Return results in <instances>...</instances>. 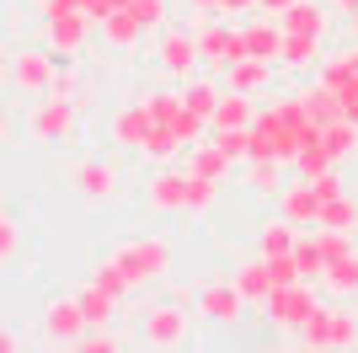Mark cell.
Wrapping results in <instances>:
<instances>
[{"label": "cell", "instance_id": "cell-1", "mask_svg": "<svg viewBox=\"0 0 358 353\" xmlns=\"http://www.w3.org/2000/svg\"><path fill=\"white\" fill-rule=\"evenodd\" d=\"M321 129L305 102L294 97H273L268 107H257V123H252V139H246V161H294V150Z\"/></svg>", "mask_w": 358, "mask_h": 353}, {"label": "cell", "instance_id": "cell-2", "mask_svg": "<svg viewBox=\"0 0 358 353\" xmlns=\"http://www.w3.org/2000/svg\"><path fill=\"white\" fill-rule=\"evenodd\" d=\"M91 32H96V22L86 11H75L70 0H43V43L59 59H80L86 43H91Z\"/></svg>", "mask_w": 358, "mask_h": 353}, {"label": "cell", "instance_id": "cell-3", "mask_svg": "<svg viewBox=\"0 0 358 353\" xmlns=\"http://www.w3.org/2000/svg\"><path fill=\"white\" fill-rule=\"evenodd\" d=\"M113 263L129 273L134 289L161 284L166 273H171V241H166V235H134V241H123V247L113 251Z\"/></svg>", "mask_w": 358, "mask_h": 353}, {"label": "cell", "instance_id": "cell-4", "mask_svg": "<svg viewBox=\"0 0 358 353\" xmlns=\"http://www.w3.org/2000/svg\"><path fill=\"white\" fill-rule=\"evenodd\" d=\"M198 22V59L209 64V70H230L236 59H246V32H241V22H214V11H193Z\"/></svg>", "mask_w": 358, "mask_h": 353}, {"label": "cell", "instance_id": "cell-5", "mask_svg": "<svg viewBox=\"0 0 358 353\" xmlns=\"http://www.w3.org/2000/svg\"><path fill=\"white\" fill-rule=\"evenodd\" d=\"M193 338V316L182 300H155V305L139 310V342L150 348H182V342Z\"/></svg>", "mask_w": 358, "mask_h": 353}, {"label": "cell", "instance_id": "cell-6", "mask_svg": "<svg viewBox=\"0 0 358 353\" xmlns=\"http://www.w3.org/2000/svg\"><path fill=\"white\" fill-rule=\"evenodd\" d=\"M262 310H268V321L278 326V332H299V326L310 321V310H321V284H310V279L278 284V289L262 300Z\"/></svg>", "mask_w": 358, "mask_h": 353}, {"label": "cell", "instance_id": "cell-7", "mask_svg": "<svg viewBox=\"0 0 358 353\" xmlns=\"http://www.w3.org/2000/svg\"><path fill=\"white\" fill-rule=\"evenodd\" d=\"M75 123H80V107L70 102V97H32V113H27V134L38 139V145H64L75 134Z\"/></svg>", "mask_w": 358, "mask_h": 353}, {"label": "cell", "instance_id": "cell-8", "mask_svg": "<svg viewBox=\"0 0 358 353\" xmlns=\"http://www.w3.org/2000/svg\"><path fill=\"white\" fill-rule=\"evenodd\" d=\"M54 70H59V54H54L48 43L43 48H16L6 86L22 91V97H48V91H54Z\"/></svg>", "mask_w": 358, "mask_h": 353}, {"label": "cell", "instance_id": "cell-9", "mask_svg": "<svg viewBox=\"0 0 358 353\" xmlns=\"http://www.w3.org/2000/svg\"><path fill=\"white\" fill-rule=\"evenodd\" d=\"M155 64H161L171 81H187V75H198V32L193 27H166L161 32V48H155Z\"/></svg>", "mask_w": 358, "mask_h": 353}, {"label": "cell", "instance_id": "cell-10", "mask_svg": "<svg viewBox=\"0 0 358 353\" xmlns=\"http://www.w3.org/2000/svg\"><path fill=\"white\" fill-rule=\"evenodd\" d=\"M70 193H75V198H86V204H107V198L118 193V166L102 161V155L75 161L70 166Z\"/></svg>", "mask_w": 358, "mask_h": 353}, {"label": "cell", "instance_id": "cell-11", "mask_svg": "<svg viewBox=\"0 0 358 353\" xmlns=\"http://www.w3.org/2000/svg\"><path fill=\"white\" fill-rule=\"evenodd\" d=\"M198 316L214 326H236L246 316V294L236 289V279H209L198 289Z\"/></svg>", "mask_w": 358, "mask_h": 353}, {"label": "cell", "instance_id": "cell-12", "mask_svg": "<svg viewBox=\"0 0 358 353\" xmlns=\"http://www.w3.org/2000/svg\"><path fill=\"white\" fill-rule=\"evenodd\" d=\"M187 182H193V172H187V166H171V161H166L161 172L145 182L150 209H161V214H187Z\"/></svg>", "mask_w": 358, "mask_h": 353}, {"label": "cell", "instance_id": "cell-13", "mask_svg": "<svg viewBox=\"0 0 358 353\" xmlns=\"http://www.w3.org/2000/svg\"><path fill=\"white\" fill-rule=\"evenodd\" d=\"M80 332H86V316H80V305H75V294H70V300H48V305H43V338L48 342L75 348Z\"/></svg>", "mask_w": 358, "mask_h": 353}, {"label": "cell", "instance_id": "cell-14", "mask_svg": "<svg viewBox=\"0 0 358 353\" xmlns=\"http://www.w3.org/2000/svg\"><path fill=\"white\" fill-rule=\"evenodd\" d=\"M278 214H284L289 225H299V230H310V225H315V214H321V198H315L310 176H299V182L278 188Z\"/></svg>", "mask_w": 358, "mask_h": 353}, {"label": "cell", "instance_id": "cell-15", "mask_svg": "<svg viewBox=\"0 0 358 353\" xmlns=\"http://www.w3.org/2000/svg\"><path fill=\"white\" fill-rule=\"evenodd\" d=\"M252 123H257V97L224 86L220 102H214V113H209V129H252Z\"/></svg>", "mask_w": 358, "mask_h": 353}, {"label": "cell", "instance_id": "cell-16", "mask_svg": "<svg viewBox=\"0 0 358 353\" xmlns=\"http://www.w3.org/2000/svg\"><path fill=\"white\" fill-rule=\"evenodd\" d=\"M96 32H102V43H107V48L129 54V48H134L139 38H145V22H139V16L129 11V6H113V11H107L102 22H96Z\"/></svg>", "mask_w": 358, "mask_h": 353}, {"label": "cell", "instance_id": "cell-17", "mask_svg": "<svg viewBox=\"0 0 358 353\" xmlns=\"http://www.w3.org/2000/svg\"><path fill=\"white\" fill-rule=\"evenodd\" d=\"M273 64H278V70H294V75L315 70V64H321V38H310V32H284Z\"/></svg>", "mask_w": 358, "mask_h": 353}, {"label": "cell", "instance_id": "cell-18", "mask_svg": "<svg viewBox=\"0 0 358 353\" xmlns=\"http://www.w3.org/2000/svg\"><path fill=\"white\" fill-rule=\"evenodd\" d=\"M241 32H246V54H252V59H278V43H284L278 16L252 11V22H241Z\"/></svg>", "mask_w": 358, "mask_h": 353}, {"label": "cell", "instance_id": "cell-19", "mask_svg": "<svg viewBox=\"0 0 358 353\" xmlns=\"http://www.w3.org/2000/svg\"><path fill=\"white\" fill-rule=\"evenodd\" d=\"M278 27H284V32H310V38H327L331 16H327V6H315V0H294L289 11H278Z\"/></svg>", "mask_w": 358, "mask_h": 353}, {"label": "cell", "instance_id": "cell-20", "mask_svg": "<svg viewBox=\"0 0 358 353\" xmlns=\"http://www.w3.org/2000/svg\"><path fill=\"white\" fill-rule=\"evenodd\" d=\"M230 155H224L214 139H198V145H187V172H198V176H209V182H224L230 176Z\"/></svg>", "mask_w": 358, "mask_h": 353}, {"label": "cell", "instance_id": "cell-21", "mask_svg": "<svg viewBox=\"0 0 358 353\" xmlns=\"http://www.w3.org/2000/svg\"><path fill=\"white\" fill-rule=\"evenodd\" d=\"M273 81V59H236L230 70H224V86H236V91H246V97H257V91Z\"/></svg>", "mask_w": 358, "mask_h": 353}, {"label": "cell", "instance_id": "cell-22", "mask_svg": "<svg viewBox=\"0 0 358 353\" xmlns=\"http://www.w3.org/2000/svg\"><path fill=\"white\" fill-rule=\"evenodd\" d=\"M321 289L337 294V300H358V251H348V257L321 268Z\"/></svg>", "mask_w": 358, "mask_h": 353}, {"label": "cell", "instance_id": "cell-23", "mask_svg": "<svg viewBox=\"0 0 358 353\" xmlns=\"http://www.w3.org/2000/svg\"><path fill=\"white\" fill-rule=\"evenodd\" d=\"M230 279H236V289L246 294V305H262V300L273 294V273H268V257H252V263H241L236 273H230Z\"/></svg>", "mask_w": 358, "mask_h": 353}, {"label": "cell", "instance_id": "cell-24", "mask_svg": "<svg viewBox=\"0 0 358 353\" xmlns=\"http://www.w3.org/2000/svg\"><path fill=\"white\" fill-rule=\"evenodd\" d=\"M182 150H187V145H182V134L171 129V123H150L145 139H139V155H150V161H161V166L177 161Z\"/></svg>", "mask_w": 358, "mask_h": 353}, {"label": "cell", "instance_id": "cell-25", "mask_svg": "<svg viewBox=\"0 0 358 353\" xmlns=\"http://www.w3.org/2000/svg\"><path fill=\"white\" fill-rule=\"evenodd\" d=\"M321 145H327L331 161L358 155V123H353V118H331V123H321Z\"/></svg>", "mask_w": 358, "mask_h": 353}, {"label": "cell", "instance_id": "cell-26", "mask_svg": "<svg viewBox=\"0 0 358 353\" xmlns=\"http://www.w3.org/2000/svg\"><path fill=\"white\" fill-rule=\"evenodd\" d=\"M294 241H299V225H289L278 214V220H268L257 230V257H284V251H294Z\"/></svg>", "mask_w": 358, "mask_h": 353}, {"label": "cell", "instance_id": "cell-27", "mask_svg": "<svg viewBox=\"0 0 358 353\" xmlns=\"http://www.w3.org/2000/svg\"><path fill=\"white\" fill-rule=\"evenodd\" d=\"M145 129H150V113H145V102H129L118 118H113V145H123V150H139Z\"/></svg>", "mask_w": 358, "mask_h": 353}, {"label": "cell", "instance_id": "cell-28", "mask_svg": "<svg viewBox=\"0 0 358 353\" xmlns=\"http://www.w3.org/2000/svg\"><path fill=\"white\" fill-rule=\"evenodd\" d=\"M75 305H80L86 326H113V316H118V300H113L107 289H96V284H86V289L75 294Z\"/></svg>", "mask_w": 358, "mask_h": 353}, {"label": "cell", "instance_id": "cell-29", "mask_svg": "<svg viewBox=\"0 0 358 353\" xmlns=\"http://www.w3.org/2000/svg\"><path fill=\"white\" fill-rule=\"evenodd\" d=\"M220 81H203V75H187L182 81V102H187V113H198L203 123H209V113H214V102H220Z\"/></svg>", "mask_w": 358, "mask_h": 353}, {"label": "cell", "instance_id": "cell-30", "mask_svg": "<svg viewBox=\"0 0 358 353\" xmlns=\"http://www.w3.org/2000/svg\"><path fill=\"white\" fill-rule=\"evenodd\" d=\"M353 342H358V310L327 305V348H353Z\"/></svg>", "mask_w": 358, "mask_h": 353}, {"label": "cell", "instance_id": "cell-31", "mask_svg": "<svg viewBox=\"0 0 358 353\" xmlns=\"http://www.w3.org/2000/svg\"><path fill=\"white\" fill-rule=\"evenodd\" d=\"M299 102H305V113L315 118V123H331V118H343V97L327 86V81H315V86L299 91Z\"/></svg>", "mask_w": 358, "mask_h": 353}, {"label": "cell", "instance_id": "cell-32", "mask_svg": "<svg viewBox=\"0 0 358 353\" xmlns=\"http://www.w3.org/2000/svg\"><path fill=\"white\" fill-rule=\"evenodd\" d=\"M353 220H358V198H353V193L327 198V204H321V214H315V225H327V230H353ZM353 235H358V230H353Z\"/></svg>", "mask_w": 358, "mask_h": 353}, {"label": "cell", "instance_id": "cell-33", "mask_svg": "<svg viewBox=\"0 0 358 353\" xmlns=\"http://www.w3.org/2000/svg\"><path fill=\"white\" fill-rule=\"evenodd\" d=\"M91 284H96V289H107V294H113V300H118V305H123V300H129V294H134V284H129V273H123V268L113 263V257H102V263L91 268Z\"/></svg>", "mask_w": 358, "mask_h": 353}, {"label": "cell", "instance_id": "cell-34", "mask_svg": "<svg viewBox=\"0 0 358 353\" xmlns=\"http://www.w3.org/2000/svg\"><path fill=\"white\" fill-rule=\"evenodd\" d=\"M289 166H294L299 176H315V172H327V166H337V161L327 155V145H321V129H315L310 139H305V145L294 150V161H289Z\"/></svg>", "mask_w": 358, "mask_h": 353}, {"label": "cell", "instance_id": "cell-35", "mask_svg": "<svg viewBox=\"0 0 358 353\" xmlns=\"http://www.w3.org/2000/svg\"><path fill=\"white\" fill-rule=\"evenodd\" d=\"M315 247H321V257L327 263H337V257H348V251H358V235L353 230H327V225H310Z\"/></svg>", "mask_w": 358, "mask_h": 353}, {"label": "cell", "instance_id": "cell-36", "mask_svg": "<svg viewBox=\"0 0 358 353\" xmlns=\"http://www.w3.org/2000/svg\"><path fill=\"white\" fill-rule=\"evenodd\" d=\"M139 102H145L150 123H177V113H182V91H145Z\"/></svg>", "mask_w": 358, "mask_h": 353}, {"label": "cell", "instance_id": "cell-37", "mask_svg": "<svg viewBox=\"0 0 358 353\" xmlns=\"http://www.w3.org/2000/svg\"><path fill=\"white\" fill-rule=\"evenodd\" d=\"M294 263H299V273L310 284H321V268H327V257H321V247H315V235L310 230H299V241H294Z\"/></svg>", "mask_w": 358, "mask_h": 353}, {"label": "cell", "instance_id": "cell-38", "mask_svg": "<svg viewBox=\"0 0 358 353\" xmlns=\"http://www.w3.org/2000/svg\"><path fill=\"white\" fill-rule=\"evenodd\" d=\"M246 188L278 193V188H284V161H246Z\"/></svg>", "mask_w": 358, "mask_h": 353}, {"label": "cell", "instance_id": "cell-39", "mask_svg": "<svg viewBox=\"0 0 358 353\" xmlns=\"http://www.w3.org/2000/svg\"><path fill=\"white\" fill-rule=\"evenodd\" d=\"M214 198H220V182H209V176H198L187 182V214H203V209H214Z\"/></svg>", "mask_w": 358, "mask_h": 353}, {"label": "cell", "instance_id": "cell-40", "mask_svg": "<svg viewBox=\"0 0 358 353\" xmlns=\"http://www.w3.org/2000/svg\"><path fill=\"white\" fill-rule=\"evenodd\" d=\"M246 139H252V129H214V145H220L230 161H246Z\"/></svg>", "mask_w": 358, "mask_h": 353}, {"label": "cell", "instance_id": "cell-41", "mask_svg": "<svg viewBox=\"0 0 358 353\" xmlns=\"http://www.w3.org/2000/svg\"><path fill=\"white\" fill-rule=\"evenodd\" d=\"M310 188H315V198L327 204V198L348 193V182H343V172H337V166H327V172H315V176H310Z\"/></svg>", "mask_w": 358, "mask_h": 353}, {"label": "cell", "instance_id": "cell-42", "mask_svg": "<svg viewBox=\"0 0 358 353\" xmlns=\"http://www.w3.org/2000/svg\"><path fill=\"white\" fill-rule=\"evenodd\" d=\"M75 348H86V353H113V348H118V338H113L107 326H86V332L75 338Z\"/></svg>", "mask_w": 358, "mask_h": 353}, {"label": "cell", "instance_id": "cell-43", "mask_svg": "<svg viewBox=\"0 0 358 353\" xmlns=\"http://www.w3.org/2000/svg\"><path fill=\"white\" fill-rule=\"evenodd\" d=\"M268 273H273V289H278V284H299V279H305V273H299V263H294V251L268 257Z\"/></svg>", "mask_w": 358, "mask_h": 353}, {"label": "cell", "instance_id": "cell-44", "mask_svg": "<svg viewBox=\"0 0 358 353\" xmlns=\"http://www.w3.org/2000/svg\"><path fill=\"white\" fill-rule=\"evenodd\" d=\"M80 91H86V81H80L70 64H59V70H54V97H70V102H80Z\"/></svg>", "mask_w": 358, "mask_h": 353}, {"label": "cell", "instance_id": "cell-45", "mask_svg": "<svg viewBox=\"0 0 358 353\" xmlns=\"http://www.w3.org/2000/svg\"><path fill=\"white\" fill-rule=\"evenodd\" d=\"M16 247H22V230H16V220L6 214V209H0V263H11Z\"/></svg>", "mask_w": 358, "mask_h": 353}, {"label": "cell", "instance_id": "cell-46", "mask_svg": "<svg viewBox=\"0 0 358 353\" xmlns=\"http://www.w3.org/2000/svg\"><path fill=\"white\" fill-rule=\"evenodd\" d=\"M129 11H134L139 22H145V32H155V27H161V22H166V0H134Z\"/></svg>", "mask_w": 358, "mask_h": 353}, {"label": "cell", "instance_id": "cell-47", "mask_svg": "<svg viewBox=\"0 0 358 353\" xmlns=\"http://www.w3.org/2000/svg\"><path fill=\"white\" fill-rule=\"evenodd\" d=\"M257 11V0H220L214 6V16H252Z\"/></svg>", "mask_w": 358, "mask_h": 353}, {"label": "cell", "instance_id": "cell-48", "mask_svg": "<svg viewBox=\"0 0 358 353\" xmlns=\"http://www.w3.org/2000/svg\"><path fill=\"white\" fill-rule=\"evenodd\" d=\"M337 97H343V118H353V123H358V81H348Z\"/></svg>", "mask_w": 358, "mask_h": 353}, {"label": "cell", "instance_id": "cell-49", "mask_svg": "<svg viewBox=\"0 0 358 353\" xmlns=\"http://www.w3.org/2000/svg\"><path fill=\"white\" fill-rule=\"evenodd\" d=\"M289 6H294V0H257V11H262V16H278V11H289Z\"/></svg>", "mask_w": 358, "mask_h": 353}, {"label": "cell", "instance_id": "cell-50", "mask_svg": "<svg viewBox=\"0 0 358 353\" xmlns=\"http://www.w3.org/2000/svg\"><path fill=\"white\" fill-rule=\"evenodd\" d=\"M11 139V113H6V102H0V145Z\"/></svg>", "mask_w": 358, "mask_h": 353}, {"label": "cell", "instance_id": "cell-51", "mask_svg": "<svg viewBox=\"0 0 358 353\" xmlns=\"http://www.w3.org/2000/svg\"><path fill=\"white\" fill-rule=\"evenodd\" d=\"M343 54H348V70H353V81H358V43H348Z\"/></svg>", "mask_w": 358, "mask_h": 353}, {"label": "cell", "instance_id": "cell-52", "mask_svg": "<svg viewBox=\"0 0 358 353\" xmlns=\"http://www.w3.org/2000/svg\"><path fill=\"white\" fill-rule=\"evenodd\" d=\"M348 38H353V43H358V6H353V11H348Z\"/></svg>", "mask_w": 358, "mask_h": 353}, {"label": "cell", "instance_id": "cell-53", "mask_svg": "<svg viewBox=\"0 0 358 353\" xmlns=\"http://www.w3.org/2000/svg\"><path fill=\"white\" fill-rule=\"evenodd\" d=\"M6 75H11V54L0 48V86H6Z\"/></svg>", "mask_w": 358, "mask_h": 353}, {"label": "cell", "instance_id": "cell-54", "mask_svg": "<svg viewBox=\"0 0 358 353\" xmlns=\"http://www.w3.org/2000/svg\"><path fill=\"white\" fill-rule=\"evenodd\" d=\"M187 6H193V11H214V6H220V0H187Z\"/></svg>", "mask_w": 358, "mask_h": 353}, {"label": "cell", "instance_id": "cell-55", "mask_svg": "<svg viewBox=\"0 0 358 353\" xmlns=\"http://www.w3.org/2000/svg\"><path fill=\"white\" fill-rule=\"evenodd\" d=\"M6 348H16V332H0V353Z\"/></svg>", "mask_w": 358, "mask_h": 353}, {"label": "cell", "instance_id": "cell-56", "mask_svg": "<svg viewBox=\"0 0 358 353\" xmlns=\"http://www.w3.org/2000/svg\"><path fill=\"white\" fill-rule=\"evenodd\" d=\"M70 6H75V11H86V16H91V6H96V0H70Z\"/></svg>", "mask_w": 358, "mask_h": 353}, {"label": "cell", "instance_id": "cell-57", "mask_svg": "<svg viewBox=\"0 0 358 353\" xmlns=\"http://www.w3.org/2000/svg\"><path fill=\"white\" fill-rule=\"evenodd\" d=\"M331 6H337V11H343V16H348V11H353V6H358V0H331Z\"/></svg>", "mask_w": 358, "mask_h": 353}, {"label": "cell", "instance_id": "cell-58", "mask_svg": "<svg viewBox=\"0 0 358 353\" xmlns=\"http://www.w3.org/2000/svg\"><path fill=\"white\" fill-rule=\"evenodd\" d=\"M353 230H358V220H353Z\"/></svg>", "mask_w": 358, "mask_h": 353}, {"label": "cell", "instance_id": "cell-59", "mask_svg": "<svg viewBox=\"0 0 358 353\" xmlns=\"http://www.w3.org/2000/svg\"><path fill=\"white\" fill-rule=\"evenodd\" d=\"M38 6H43V0H38Z\"/></svg>", "mask_w": 358, "mask_h": 353}]
</instances>
